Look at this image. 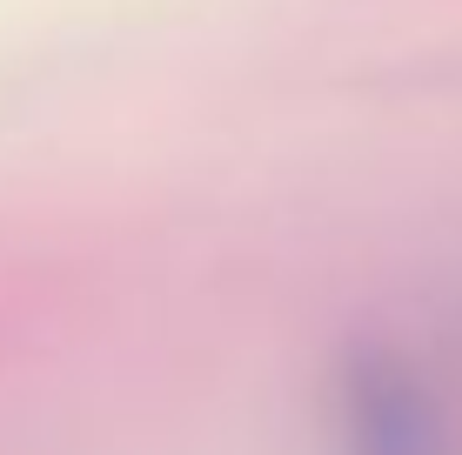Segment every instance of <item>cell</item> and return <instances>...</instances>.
<instances>
[{
    "label": "cell",
    "mask_w": 462,
    "mask_h": 455,
    "mask_svg": "<svg viewBox=\"0 0 462 455\" xmlns=\"http://www.w3.org/2000/svg\"><path fill=\"white\" fill-rule=\"evenodd\" d=\"M328 455H462V415L416 349L369 335L328 369Z\"/></svg>",
    "instance_id": "cell-1"
}]
</instances>
